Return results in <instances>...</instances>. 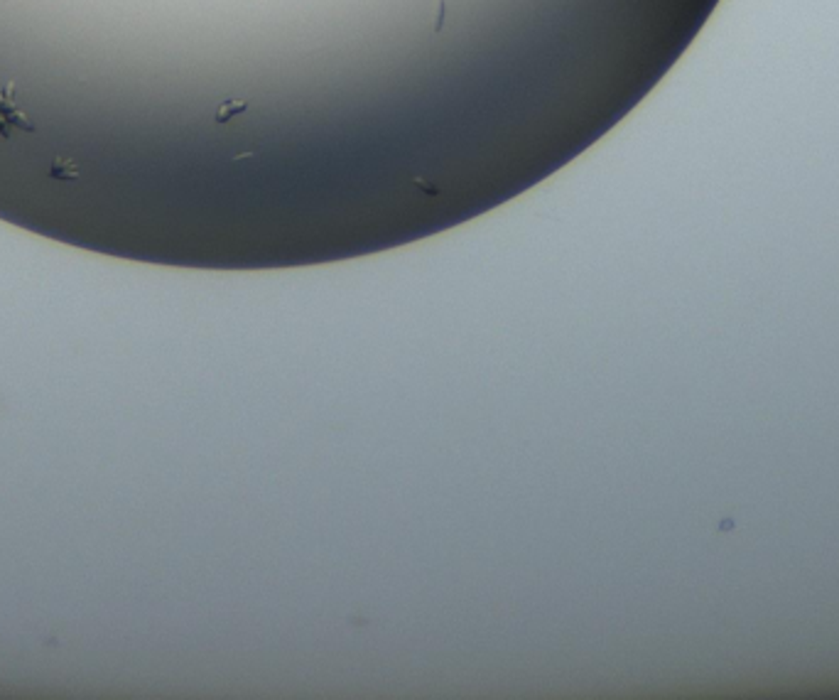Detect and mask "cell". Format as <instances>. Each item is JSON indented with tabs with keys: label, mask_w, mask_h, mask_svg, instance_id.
I'll use <instances>...</instances> for the list:
<instances>
[{
	"label": "cell",
	"mask_w": 839,
	"mask_h": 700,
	"mask_svg": "<svg viewBox=\"0 0 839 700\" xmlns=\"http://www.w3.org/2000/svg\"><path fill=\"white\" fill-rule=\"evenodd\" d=\"M246 108H248L246 101H223V104L216 108V114H214V121H216V124H226V121H231L233 115L243 114Z\"/></svg>",
	"instance_id": "1"
},
{
	"label": "cell",
	"mask_w": 839,
	"mask_h": 700,
	"mask_svg": "<svg viewBox=\"0 0 839 700\" xmlns=\"http://www.w3.org/2000/svg\"><path fill=\"white\" fill-rule=\"evenodd\" d=\"M442 25H444V0L437 3V13H434V23H433V32H440Z\"/></svg>",
	"instance_id": "2"
}]
</instances>
